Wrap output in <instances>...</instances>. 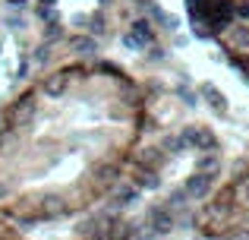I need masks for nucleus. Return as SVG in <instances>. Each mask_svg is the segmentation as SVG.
Listing matches in <instances>:
<instances>
[{
	"mask_svg": "<svg viewBox=\"0 0 249 240\" xmlns=\"http://www.w3.org/2000/svg\"><path fill=\"white\" fill-rule=\"evenodd\" d=\"M145 86L110 60L41 73L0 108V218L25 228L95 209L139 158Z\"/></svg>",
	"mask_w": 249,
	"mask_h": 240,
	"instance_id": "obj_1",
	"label": "nucleus"
},
{
	"mask_svg": "<svg viewBox=\"0 0 249 240\" xmlns=\"http://www.w3.org/2000/svg\"><path fill=\"white\" fill-rule=\"evenodd\" d=\"M193 35L249 79V0H183Z\"/></svg>",
	"mask_w": 249,
	"mask_h": 240,
	"instance_id": "obj_2",
	"label": "nucleus"
},
{
	"mask_svg": "<svg viewBox=\"0 0 249 240\" xmlns=\"http://www.w3.org/2000/svg\"><path fill=\"white\" fill-rule=\"evenodd\" d=\"M196 228L205 240H249V148L205 199Z\"/></svg>",
	"mask_w": 249,
	"mask_h": 240,
	"instance_id": "obj_3",
	"label": "nucleus"
},
{
	"mask_svg": "<svg viewBox=\"0 0 249 240\" xmlns=\"http://www.w3.org/2000/svg\"><path fill=\"white\" fill-rule=\"evenodd\" d=\"M0 240H25V234L19 231V224L6 222V218H0Z\"/></svg>",
	"mask_w": 249,
	"mask_h": 240,
	"instance_id": "obj_4",
	"label": "nucleus"
}]
</instances>
